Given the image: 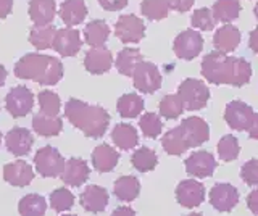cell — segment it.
<instances>
[{
	"instance_id": "obj_1",
	"label": "cell",
	"mask_w": 258,
	"mask_h": 216,
	"mask_svg": "<svg viewBox=\"0 0 258 216\" xmlns=\"http://www.w3.org/2000/svg\"><path fill=\"white\" fill-rule=\"evenodd\" d=\"M202 76L215 86H245L252 78V65L244 58L228 57L221 52H210L202 60Z\"/></svg>"
},
{
	"instance_id": "obj_2",
	"label": "cell",
	"mask_w": 258,
	"mask_h": 216,
	"mask_svg": "<svg viewBox=\"0 0 258 216\" xmlns=\"http://www.w3.org/2000/svg\"><path fill=\"white\" fill-rule=\"evenodd\" d=\"M64 116L68 121L83 131L86 137L99 139L107 132L110 124V115L108 111L100 105H89V103L70 99L64 105Z\"/></svg>"
},
{
	"instance_id": "obj_3",
	"label": "cell",
	"mask_w": 258,
	"mask_h": 216,
	"mask_svg": "<svg viewBox=\"0 0 258 216\" xmlns=\"http://www.w3.org/2000/svg\"><path fill=\"white\" fill-rule=\"evenodd\" d=\"M15 76L20 79L55 86L63 78V65L58 58L40 53H26L15 65Z\"/></svg>"
},
{
	"instance_id": "obj_4",
	"label": "cell",
	"mask_w": 258,
	"mask_h": 216,
	"mask_svg": "<svg viewBox=\"0 0 258 216\" xmlns=\"http://www.w3.org/2000/svg\"><path fill=\"white\" fill-rule=\"evenodd\" d=\"M177 95H179L182 100L184 110L196 111V110L205 108V105L210 100V89L205 83L199 81V79L189 78V79H184L179 84Z\"/></svg>"
},
{
	"instance_id": "obj_5",
	"label": "cell",
	"mask_w": 258,
	"mask_h": 216,
	"mask_svg": "<svg viewBox=\"0 0 258 216\" xmlns=\"http://www.w3.org/2000/svg\"><path fill=\"white\" fill-rule=\"evenodd\" d=\"M34 165L37 173L42 178H58V176H61L67 162H64V158L61 157L58 150L47 146L36 152Z\"/></svg>"
},
{
	"instance_id": "obj_6",
	"label": "cell",
	"mask_w": 258,
	"mask_h": 216,
	"mask_svg": "<svg viewBox=\"0 0 258 216\" xmlns=\"http://www.w3.org/2000/svg\"><path fill=\"white\" fill-rule=\"evenodd\" d=\"M255 111L252 107H248L245 102L232 100L226 105L224 110V119L228 126L234 131H248L253 123Z\"/></svg>"
},
{
	"instance_id": "obj_7",
	"label": "cell",
	"mask_w": 258,
	"mask_h": 216,
	"mask_svg": "<svg viewBox=\"0 0 258 216\" xmlns=\"http://www.w3.org/2000/svg\"><path fill=\"white\" fill-rule=\"evenodd\" d=\"M204 49V37L199 31L187 29L177 34L173 42V50L177 58L181 60H194L199 57Z\"/></svg>"
},
{
	"instance_id": "obj_8",
	"label": "cell",
	"mask_w": 258,
	"mask_h": 216,
	"mask_svg": "<svg viewBox=\"0 0 258 216\" xmlns=\"http://www.w3.org/2000/svg\"><path fill=\"white\" fill-rule=\"evenodd\" d=\"M5 107L13 118H23L34 107V95L26 86H16L5 97Z\"/></svg>"
},
{
	"instance_id": "obj_9",
	"label": "cell",
	"mask_w": 258,
	"mask_h": 216,
	"mask_svg": "<svg viewBox=\"0 0 258 216\" xmlns=\"http://www.w3.org/2000/svg\"><path fill=\"white\" fill-rule=\"evenodd\" d=\"M134 87L142 94H153L161 87V75L157 68L150 61H141L134 71Z\"/></svg>"
},
{
	"instance_id": "obj_10",
	"label": "cell",
	"mask_w": 258,
	"mask_h": 216,
	"mask_svg": "<svg viewBox=\"0 0 258 216\" xmlns=\"http://www.w3.org/2000/svg\"><path fill=\"white\" fill-rule=\"evenodd\" d=\"M115 34L123 44L139 42L145 36V25L136 15H123L115 25Z\"/></svg>"
},
{
	"instance_id": "obj_11",
	"label": "cell",
	"mask_w": 258,
	"mask_h": 216,
	"mask_svg": "<svg viewBox=\"0 0 258 216\" xmlns=\"http://www.w3.org/2000/svg\"><path fill=\"white\" fill-rule=\"evenodd\" d=\"M185 171L194 178L205 179L210 178L216 170V160L207 150H197L189 155V158L184 162Z\"/></svg>"
},
{
	"instance_id": "obj_12",
	"label": "cell",
	"mask_w": 258,
	"mask_h": 216,
	"mask_svg": "<svg viewBox=\"0 0 258 216\" xmlns=\"http://www.w3.org/2000/svg\"><path fill=\"white\" fill-rule=\"evenodd\" d=\"M176 200L184 208H197L205 200V187L196 179H184L176 187Z\"/></svg>"
},
{
	"instance_id": "obj_13",
	"label": "cell",
	"mask_w": 258,
	"mask_h": 216,
	"mask_svg": "<svg viewBox=\"0 0 258 216\" xmlns=\"http://www.w3.org/2000/svg\"><path fill=\"white\" fill-rule=\"evenodd\" d=\"M210 203L218 211L229 213L239 203V192L231 184L220 182L210 190Z\"/></svg>"
},
{
	"instance_id": "obj_14",
	"label": "cell",
	"mask_w": 258,
	"mask_h": 216,
	"mask_svg": "<svg viewBox=\"0 0 258 216\" xmlns=\"http://www.w3.org/2000/svg\"><path fill=\"white\" fill-rule=\"evenodd\" d=\"M179 127L189 149L200 147L202 143H205L210 139V127L207 121H204L199 116H190L187 119H184L179 124Z\"/></svg>"
},
{
	"instance_id": "obj_15",
	"label": "cell",
	"mask_w": 258,
	"mask_h": 216,
	"mask_svg": "<svg viewBox=\"0 0 258 216\" xmlns=\"http://www.w3.org/2000/svg\"><path fill=\"white\" fill-rule=\"evenodd\" d=\"M81 45H83V42H81L79 31L73 28L56 29L52 49L56 53H60L61 57H75L81 50Z\"/></svg>"
},
{
	"instance_id": "obj_16",
	"label": "cell",
	"mask_w": 258,
	"mask_h": 216,
	"mask_svg": "<svg viewBox=\"0 0 258 216\" xmlns=\"http://www.w3.org/2000/svg\"><path fill=\"white\" fill-rule=\"evenodd\" d=\"M32 142H34V139H32V134L26 129V127H18V126L8 131L7 137H5L7 150L15 157L28 155L31 152Z\"/></svg>"
},
{
	"instance_id": "obj_17",
	"label": "cell",
	"mask_w": 258,
	"mask_h": 216,
	"mask_svg": "<svg viewBox=\"0 0 258 216\" xmlns=\"http://www.w3.org/2000/svg\"><path fill=\"white\" fill-rule=\"evenodd\" d=\"M111 65H113V55L107 47H92L86 53L84 66L91 75L108 73Z\"/></svg>"
},
{
	"instance_id": "obj_18",
	"label": "cell",
	"mask_w": 258,
	"mask_h": 216,
	"mask_svg": "<svg viewBox=\"0 0 258 216\" xmlns=\"http://www.w3.org/2000/svg\"><path fill=\"white\" fill-rule=\"evenodd\" d=\"M4 179L15 187H24L29 186L31 181L34 179V171L29 163L16 160V162L4 166Z\"/></svg>"
},
{
	"instance_id": "obj_19",
	"label": "cell",
	"mask_w": 258,
	"mask_h": 216,
	"mask_svg": "<svg viewBox=\"0 0 258 216\" xmlns=\"http://www.w3.org/2000/svg\"><path fill=\"white\" fill-rule=\"evenodd\" d=\"M79 202L86 211L91 213H102L108 205V190L100 186H87L86 190L81 194Z\"/></svg>"
},
{
	"instance_id": "obj_20",
	"label": "cell",
	"mask_w": 258,
	"mask_h": 216,
	"mask_svg": "<svg viewBox=\"0 0 258 216\" xmlns=\"http://www.w3.org/2000/svg\"><path fill=\"white\" fill-rule=\"evenodd\" d=\"M89 165L84 162L83 158H70L67 160V165H64V170L61 173V181L67 184V186H83V184L89 179Z\"/></svg>"
},
{
	"instance_id": "obj_21",
	"label": "cell",
	"mask_w": 258,
	"mask_h": 216,
	"mask_svg": "<svg viewBox=\"0 0 258 216\" xmlns=\"http://www.w3.org/2000/svg\"><path fill=\"white\" fill-rule=\"evenodd\" d=\"M28 12L36 26H48L55 20L56 4L55 0H31Z\"/></svg>"
},
{
	"instance_id": "obj_22",
	"label": "cell",
	"mask_w": 258,
	"mask_h": 216,
	"mask_svg": "<svg viewBox=\"0 0 258 216\" xmlns=\"http://www.w3.org/2000/svg\"><path fill=\"white\" fill-rule=\"evenodd\" d=\"M240 44V31L232 25H224L215 33L213 45L218 52L221 53H231L239 47Z\"/></svg>"
},
{
	"instance_id": "obj_23",
	"label": "cell",
	"mask_w": 258,
	"mask_h": 216,
	"mask_svg": "<svg viewBox=\"0 0 258 216\" xmlns=\"http://www.w3.org/2000/svg\"><path fill=\"white\" fill-rule=\"evenodd\" d=\"M119 154L108 143H100L92 152V166L99 173H108L118 165Z\"/></svg>"
},
{
	"instance_id": "obj_24",
	"label": "cell",
	"mask_w": 258,
	"mask_h": 216,
	"mask_svg": "<svg viewBox=\"0 0 258 216\" xmlns=\"http://www.w3.org/2000/svg\"><path fill=\"white\" fill-rule=\"evenodd\" d=\"M87 17V7L84 0H64L60 7V18L68 28L81 25Z\"/></svg>"
},
{
	"instance_id": "obj_25",
	"label": "cell",
	"mask_w": 258,
	"mask_h": 216,
	"mask_svg": "<svg viewBox=\"0 0 258 216\" xmlns=\"http://www.w3.org/2000/svg\"><path fill=\"white\" fill-rule=\"evenodd\" d=\"M111 140L115 146L121 150H131L139 143V135H137L136 127L126 123H119L113 127L111 131Z\"/></svg>"
},
{
	"instance_id": "obj_26",
	"label": "cell",
	"mask_w": 258,
	"mask_h": 216,
	"mask_svg": "<svg viewBox=\"0 0 258 216\" xmlns=\"http://www.w3.org/2000/svg\"><path fill=\"white\" fill-rule=\"evenodd\" d=\"M32 129L44 137H53L58 135L63 129V121L58 116H48L44 113H37L32 118Z\"/></svg>"
},
{
	"instance_id": "obj_27",
	"label": "cell",
	"mask_w": 258,
	"mask_h": 216,
	"mask_svg": "<svg viewBox=\"0 0 258 216\" xmlns=\"http://www.w3.org/2000/svg\"><path fill=\"white\" fill-rule=\"evenodd\" d=\"M142 53L137 49H131V47H126V49L121 50L116 55V69L119 71V75L133 78L134 71L137 68V65L142 61Z\"/></svg>"
},
{
	"instance_id": "obj_28",
	"label": "cell",
	"mask_w": 258,
	"mask_h": 216,
	"mask_svg": "<svg viewBox=\"0 0 258 216\" xmlns=\"http://www.w3.org/2000/svg\"><path fill=\"white\" fill-rule=\"evenodd\" d=\"M113 192L123 202H133L141 192V182L136 176H121L115 181Z\"/></svg>"
},
{
	"instance_id": "obj_29",
	"label": "cell",
	"mask_w": 258,
	"mask_h": 216,
	"mask_svg": "<svg viewBox=\"0 0 258 216\" xmlns=\"http://www.w3.org/2000/svg\"><path fill=\"white\" fill-rule=\"evenodd\" d=\"M110 36V26L103 20H94L87 23L84 29V39L86 44L91 47H103Z\"/></svg>"
},
{
	"instance_id": "obj_30",
	"label": "cell",
	"mask_w": 258,
	"mask_h": 216,
	"mask_svg": "<svg viewBox=\"0 0 258 216\" xmlns=\"http://www.w3.org/2000/svg\"><path fill=\"white\" fill-rule=\"evenodd\" d=\"M212 12L216 23H226V25H229L231 21L239 18L240 4L239 0H216Z\"/></svg>"
},
{
	"instance_id": "obj_31",
	"label": "cell",
	"mask_w": 258,
	"mask_h": 216,
	"mask_svg": "<svg viewBox=\"0 0 258 216\" xmlns=\"http://www.w3.org/2000/svg\"><path fill=\"white\" fill-rule=\"evenodd\" d=\"M56 34V28L48 25V26H32L29 29V42L36 47L37 50H47L52 49L53 39Z\"/></svg>"
},
{
	"instance_id": "obj_32",
	"label": "cell",
	"mask_w": 258,
	"mask_h": 216,
	"mask_svg": "<svg viewBox=\"0 0 258 216\" xmlns=\"http://www.w3.org/2000/svg\"><path fill=\"white\" fill-rule=\"evenodd\" d=\"M161 146H163V149H165V152L168 155H182L184 152L189 150V146H187V142H185V139H184L179 126L169 129L163 135Z\"/></svg>"
},
{
	"instance_id": "obj_33",
	"label": "cell",
	"mask_w": 258,
	"mask_h": 216,
	"mask_svg": "<svg viewBox=\"0 0 258 216\" xmlns=\"http://www.w3.org/2000/svg\"><path fill=\"white\" fill-rule=\"evenodd\" d=\"M18 211L21 216H44L47 211V202L39 194H28L20 200Z\"/></svg>"
},
{
	"instance_id": "obj_34",
	"label": "cell",
	"mask_w": 258,
	"mask_h": 216,
	"mask_svg": "<svg viewBox=\"0 0 258 216\" xmlns=\"http://www.w3.org/2000/svg\"><path fill=\"white\" fill-rule=\"evenodd\" d=\"M118 113L123 118H136L142 113L144 110V99L137 94H126L121 95L116 103Z\"/></svg>"
},
{
	"instance_id": "obj_35",
	"label": "cell",
	"mask_w": 258,
	"mask_h": 216,
	"mask_svg": "<svg viewBox=\"0 0 258 216\" xmlns=\"http://www.w3.org/2000/svg\"><path fill=\"white\" fill-rule=\"evenodd\" d=\"M131 163H133V166L136 168L137 171L147 173V171L155 170V166L158 163V157H157V154L152 149L141 147V149H137L133 154Z\"/></svg>"
},
{
	"instance_id": "obj_36",
	"label": "cell",
	"mask_w": 258,
	"mask_h": 216,
	"mask_svg": "<svg viewBox=\"0 0 258 216\" xmlns=\"http://www.w3.org/2000/svg\"><path fill=\"white\" fill-rule=\"evenodd\" d=\"M160 115L165 119H176L182 115L184 111V105L182 100L177 94H168L163 97V100L160 102Z\"/></svg>"
},
{
	"instance_id": "obj_37",
	"label": "cell",
	"mask_w": 258,
	"mask_h": 216,
	"mask_svg": "<svg viewBox=\"0 0 258 216\" xmlns=\"http://www.w3.org/2000/svg\"><path fill=\"white\" fill-rule=\"evenodd\" d=\"M141 12L144 17L152 21H160L168 17L169 5L168 0H144L141 4Z\"/></svg>"
},
{
	"instance_id": "obj_38",
	"label": "cell",
	"mask_w": 258,
	"mask_h": 216,
	"mask_svg": "<svg viewBox=\"0 0 258 216\" xmlns=\"http://www.w3.org/2000/svg\"><path fill=\"white\" fill-rule=\"evenodd\" d=\"M239 152H240V147H239V140L236 135L228 134L218 142V155H220V158L226 163L236 160L239 157Z\"/></svg>"
},
{
	"instance_id": "obj_39",
	"label": "cell",
	"mask_w": 258,
	"mask_h": 216,
	"mask_svg": "<svg viewBox=\"0 0 258 216\" xmlns=\"http://www.w3.org/2000/svg\"><path fill=\"white\" fill-rule=\"evenodd\" d=\"M37 99H39L40 113L48 115V116H58L61 102H60V97L55 92H52V91H42V92H39Z\"/></svg>"
},
{
	"instance_id": "obj_40",
	"label": "cell",
	"mask_w": 258,
	"mask_h": 216,
	"mask_svg": "<svg viewBox=\"0 0 258 216\" xmlns=\"http://www.w3.org/2000/svg\"><path fill=\"white\" fill-rule=\"evenodd\" d=\"M139 126H141V131L144 132V135L149 139H157L161 134V129H163V123H161L160 116L157 113H152V111L142 115Z\"/></svg>"
},
{
	"instance_id": "obj_41",
	"label": "cell",
	"mask_w": 258,
	"mask_h": 216,
	"mask_svg": "<svg viewBox=\"0 0 258 216\" xmlns=\"http://www.w3.org/2000/svg\"><path fill=\"white\" fill-rule=\"evenodd\" d=\"M75 205V195L67 187L55 189L50 194V206L55 211H68Z\"/></svg>"
},
{
	"instance_id": "obj_42",
	"label": "cell",
	"mask_w": 258,
	"mask_h": 216,
	"mask_svg": "<svg viewBox=\"0 0 258 216\" xmlns=\"http://www.w3.org/2000/svg\"><path fill=\"white\" fill-rule=\"evenodd\" d=\"M192 26L196 29L200 31H212L216 25L215 17H213V12L210 9H199L192 13V18H190Z\"/></svg>"
},
{
	"instance_id": "obj_43",
	"label": "cell",
	"mask_w": 258,
	"mask_h": 216,
	"mask_svg": "<svg viewBox=\"0 0 258 216\" xmlns=\"http://www.w3.org/2000/svg\"><path fill=\"white\" fill-rule=\"evenodd\" d=\"M240 178L248 186H258V158L248 160L240 168Z\"/></svg>"
},
{
	"instance_id": "obj_44",
	"label": "cell",
	"mask_w": 258,
	"mask_h": 216,
	"mask_svg": "<svg viewBox=\"0 0 258 216\" xmlns=\"http://www.w3.org/2000/svg\"><path fill=\"white\" fill-rule=\"evenodd\" d=\"M129 0H99L103 10L107 12H119L127 5Z\"/></svg>"
},
{
	"instance_id": "obj_45",
	"label": "cell",
	"mask_w": 258,
	"mask_h": 216,
	"mask_svg": "<svg viewBox=\"0 0 258 216\" xmlns=\"http://www.w3.org/2000/svg\"><path fill=\"white\" fill-rule=\"evenodd\" d=\"M194 2H196V0H168V5L171 10L184 13V12H189L192 9Z\"/></svg>"
},
{
	"instance_id": "obj_46",
	"label": "cell",
	"mask_w": 258,
	"mask_h": 216,
	"mask_svg": "<svg viewBox=\"0 0 258 216\" xmlns=\"http://www.w3.org/2000/svg\"><path fill=\"white\" fill-rule=\"evenodd\" d=\"M247 206L250 208V211L258 214V189H253L247 195Z\"/></svg>"
},
{
	"instance_id": "obj_47",
	"label": "cell",
	"mask_w": 258,
	"mask_h": 216,
	"mask_svg": "<svg viewBox=\"0 0 258 216\" xmlns=\"http://www.w3.org/2000/svg\"><path fill=\"white\" fill-rule=\"evenodd\" d=\"M13 10V0H0V20L7 18Z\"/></svg>"
},
{
	"instance_id": "obj_48",
	"label": "cell",
	"mask_w": 258,
	"mask_h": 216,
	"mask_svg": "<svg viewBox=\"0 0 258 216\" xmlns=\"http://www.w3.org/2000/svg\"><path fill=\"white\" fill-rule=\"evenodd\" d=\"M248 47L252 49L255 53H258V26L250 33L248 36Z\"/></svg>"
},
{
	"instance_id": "obj_49",
	"label": "cell",
	"mask_w": 258,
	"mask_h": 216,
	"mask_svg": "<svg viewBox=\"0 0 258 216\" xmlns=\"http://www.w3.org/2000/svg\"><path fill=\"white\" fill-rule=\"evenodd\" d=\"M111 216H136V211L129 206H118L116 210L111 213Z\"/></svg>"
},
{
	"instance_id": "obj_50",
	"label": "cell",
	"mask_w": 258,
	"mask_h": 216,
	"mask_svg": "<svg viewBox=\"0 0 258 216\" xmlns=\"http://www.w3.org/2000/svg\"><path fill=\"white\" fill-rule=\"evenodd\" d=\"M247 132H248V137H250V139L258 140V113L255 115L253 123H252V126H250V129H248Z\"/></svg>"
},
{
	"instance_id": "obj_51",
	"label": "cell",
	"mask_w": 258,
	"mask_h": 216,
	"mask_svg": "<svg viewBox=\"0 0 258 216\" xmlns=\"http://www.w3.org/2000/svg\"><path fill=\"white\" fill-rule=\"evenodd\" d=\"M5 79H7V69L2 63H0V87L5 84Z\"/></svg>"
},
{
	"instance_id": "obj_52",
	"label": "cell",
	"mask_w": 258,
	"mask_h": 216,
	"mask_svg": "<svg viewBox=\"0 0 258 216\" xmlns=\"http://www.w3.org/2000/svg\"><path fill=\"white\" fill-rule=\"evenodd\" d=\"M253 13H255V17H256V20H258V2H256L255 9H253Z\"/></svg>"
},
{
	"instance_id": "obj_53",
	"label": "cell",
	"mask_w": 258,
	"mask_h": 216,
	"mask_svg": "<svg viewBox=\"0 0 258 216\" xmlns=\"http://www.w3.org/2000/svg\"><path fill=\"white\" fill-rule=\"evenodd\" d=\"M187 216H204V214H200V213H189Z\"/></svg>"
},
{
	"instance_id": "obj_54",
	"label": "cell",
	"mask_w": 258,
	"mask_h": 216,
	"mask_svg": "<svg viewBox=\"0 0 258 216\" xmlns=\"http://www.w3.org/2000/svg\"><path fill=\"white\" fill-rule=\"evenodd\" d=\"M0 143H2V132H0Z\"/></svg>"
},
{
	"instance_id": "obj_55",
	"label": "cell",
	"mask_w": 258,
	"mask_h": 216,
	"mask_svg": "<svg viewBox=\"0 0 258 216\" xmlns=\"http://www.w3.org/2000/svg\"><path fill=\"white\" fill-rule=\"evenodd\" d=\"M61 216H76V214H61Z\"/></svg>"
}]
</instances>
